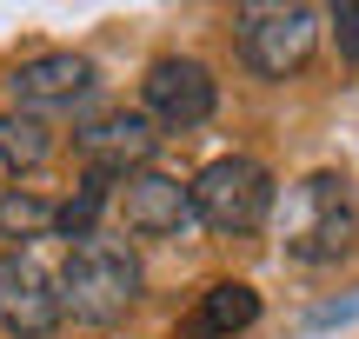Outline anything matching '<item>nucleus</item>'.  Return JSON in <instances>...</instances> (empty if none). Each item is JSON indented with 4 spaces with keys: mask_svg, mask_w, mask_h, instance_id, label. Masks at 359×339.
Here are the masks:
<instances>
[{
    "mask_svg": "<svg viewBox=\"0 0 359 339\" xmlns=\"http://www.w3.org/2000/svg\"><path fill=\"white\" fill-rule=\"evenodd\" d=\"M253 319H259V293L246 286V279H219V286L200 293V313L187 319L180 339H233V333L253 326Z\"/></svg>",
    "mask_w": 359,
    "mask_h": 339,
    "instance_id": "nucleus-10",
    "label": "nucleus"
},
{
    "mask_svg": "<svg viewBox=\"0 0 359 339\" xmlns=\"http://www.w3.org/2000/svg\"><path fill=\"white\" fill-rule=\"evenodd\" d=\"M333 40L346 60H359V0H346V7H333Z\"/></svg>",
    "mask_w": 359,
    "mask_h": 339,
    "instance_id": "nucleus-14",
    "label": "nucleus"
},
{
    "mask_svg": "<svg viewBox=\"0 0 359 339\" xmlns=\"http://www.w3.org/2000/svg\"><path fill=\"white\" fill-rule=\"evenodd\" d=\"M147 293L140 253L114 233H87L74 240V260L60 273V313H74L80 326H114L127 319V306Z\"/></svg>",
    "mask_w": 359,
    "mask_h": 339,
    "instance_id": "nucleus-1",
    "label": "nucleus"
},
{
    "mask_svg": "<svg viewBox=\"0 0 359 339\" xmlns=\"http://www.w3.org/2000/svg\"><path fill=\"white\" fill-rule=\"evenodd\" d=\"M280 240H286V253L306 260V266H326V260H339V253H353L359 213H353L346 180H339V173H306V180L293 186V200H286Z\"/></svg>",
    "mask_w": 359,
    "mask_h": 339,
    "instance_id": "nucleus-3",
    "label": "nucleus"
},
{
    "mask_svg": "<svg viewBox=\"0 0 359 339\" xmlns=\"http://www.w3.org/2000/svg\"><path fill=\"white\" fill-rule=\"evenodd\" d=\"M213 74H206L200 60H187V53H167V60L147 67V120L167 133H187V127H206L213 120Z\"/></svg>",
    "mask_w": 359,
    "mask_h": 339,
    "instance_id": "nucleus-7",
    "label": "nucleus"
},
{
    "mask_svg": "<svg viewBox=\"0 0 359 339\" xmlns=\"http://www.w3.org/2000/svg\"><path fill=\"white\" fill-rule=\"evenodd\" d=\"M187 207H193V220H200V226L240 240V233H253V226H266L273 180H266L259 160L226 153V160H206V167H200V180L187 186Z\"/></svg>",
    "mask_w": 359,
    "mask_h": 339,
    "instance_id": "nucleus-4",
    "label": "nucleus"
},
{
    "mask_svg": "<svg viewBox=\"0 0 359 339\" xmlns=\"http://www.w3.org/2000/svg\"><path fill=\"white\" fill-rule=\"evenodd\" d=\"M233 40H240V60L259 80H286L320 47V7H306V0H246L233 13Z\"/></svg>",
    "mask_w": 359,
    "mask_h": 339,
    "instance_id": "nucleus-2",
    "label": "nucleus"
},
{
    "mask_svg": "<svg viewBox=\"0 0 359 339\" xmlns=\"http://www.w3.org/2000/svg\"><path fill=\"white\" fill-rule=\"evenodd\" d=\"M40 233H53V200L7 186L0 193V240H40Z\"/></svg>",
    "mask_w": 359,
    "mask_h": 339,
    "instance_id": "nucleus-11",
    "label": "nucleus"
},
{
    "mask_svg": "<svg viewBox=\"0 0 359 339\" xmlns=\"http://www.w3.org/2000/svg\"><path fill=\"white\" fill-rule=\"evenodd\" d=\"M114 207H120V220H127V233H140V240H167V233H187V220H193V207H187V186L167 180V173H133V180H120L114 186Z\"/></svg>",
    "mask_w": 359,
    "mask_h": 339,
    "instance_id": "nucleus-9",
    "label": "nucleus"
},
{
    "mask_svg": "<svg viewBox=\"0 0 359 339\" xmlns=\"http://www.w3.org/2000/svg\"><path fill=\"white\" fill-rule=\"evenodd\" d=\"M100 207H114V186L87 173V180H80V193L67 200V207H53V233H67V240L100 233Z\"/></svg>",
    "mask_w": 359,
    "mask_h": 339,
    "instance_id": "nucleus-12",
    "label": "nucleus"
},
{
    "mask_svg": "<svg viewBox=\"0 0 359 339\" xmlns=\"http://www.w3.org/2000/svg\"><path fill=\"white\" fill-rule=\"evenodd\" d=\"M74 146H80L93 180L120 186V180H133V173H147V160H154V146H160V127L147 113H133V106H114V113H93L87 127L74 133Z\"/></svg>",
    "mask_w": 359,
    "mask_h": 339,
    "instance_id": "nucleus-5",
    "label": "nucleus"
},
{
    "mask_svg": "<svg viewBox=\"0 0 359 339\" xmlns=\"http://www.w3.org/2000/svg\"><path fill=\"white\" fill-rule=\"evenodd\" d=\"M47 153H53V140H47V127H40V120H27V113H0V160H7L13 173L40 167Z\"/></svg>",
    "mask_w": 359,
    "mask_h": 339,
    "instance_id": "nucleus-13",
    "label": "nucleus"
},
{
    "mask_svg": "<svg viewBox=\"0 0 359 339\" xmlns=\"http://www.w3.org/2000/svg\"><path fill=\"white\" fill-rule=\"evenodd\" d=\"M93 60L87 53H40V60H27L20 74L7 80L13 87V113L40 120V113H74L80 100L93 93Z\"/></svg>",
    "mask_w": 359,
    "mask_h": 339,
    "instance_id": "nucleus-8",
    "label": "nucleus"
},
{
    "mask_svg": "<svg viewBox=\"0 0 359 339\" xmlns=\"http://www.w3.org/2000/svg\"><path fill=\"white\" fill-rule=\"evenodd\" d=\"M60 279L34 260V253H0V333L47 339L60 326Z\"/></svg>",
    "mask_w": 359,
    "mask_h": 339,
    "instance_id": "nucleus-6",
    "label": "nucleus"
}]
</instances>
